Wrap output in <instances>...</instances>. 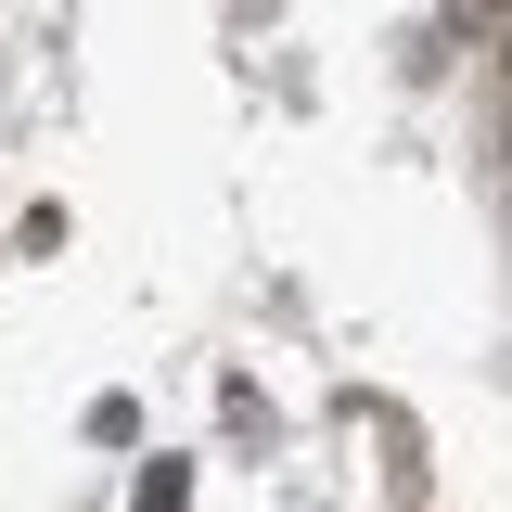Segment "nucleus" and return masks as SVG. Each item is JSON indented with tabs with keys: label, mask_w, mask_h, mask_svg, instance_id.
<instances>
[{
	"label": "nucleus",
	"mask_w": 512,
	"mask_h": 512,
	"mask_svg": "<svg viewBox=\"0 0 512 512\" xmlns=\"http://www.w3.org/2000/svg\"><path fill=\"white\" fill-rule=\"evenodd\" d=\"M192 500V474H180V461H154V474H141V512H180Z\"/></svg>",
	"instance_id": "1"
}]
</instances>
